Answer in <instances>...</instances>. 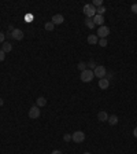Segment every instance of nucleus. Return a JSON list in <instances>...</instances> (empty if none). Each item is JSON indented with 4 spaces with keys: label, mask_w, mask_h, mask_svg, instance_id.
Listing matches in <instances>:
<instances>
[{
    "label": "nucleus",
    "mask_w": 137,
    "mask_h": 154,
    "mask_svg": "<svg viewBox=\"0 0 137 154\" xmlns=\"http://www.w3.org/2000/svg\"><path fill=\"white\" fill-rule=\"evenodd\" d=\"M93 77H95V74H93V70H91V69H86V70H84V72H81V76H80V78H81V81L82 83H89L93 80Z\"/></svg>",
    "instance_id": "f257e3e1"
},
{
    "label": "nucleus",
    "mask_w": 137,
    "mask_h": 154,
    "mask_svg": "<svg viewBox=\"0 0 137 154\" xmlns=\"http://www.w3.org/2000/svg\"><path fill=\"white\" fill-rule=\"evenodd\" d=\"M82 13L86 15V18H93L96 15V8L92 4H85L82 8Z\"/></svg>",
    "instance_id": "f03ea898"
},
{
    "label": "nucleus",
    "mask_w": 137,
    "mask_h": 154,
    "mask_svg": "<svg viewBox=\"0 0 137 154\" xmlns=\"http://www.w3.org/2000/svg\"><path fill=\"white\" fill-rule=\"evenodd\" d=\"M93 74L95 77H99V78H104L106 74H107V69L106 66H102V65H99V66L95 67V70H93Z\"/></svg>",
    "instance_id": "7ed1b4c3"
},
{
    "label": "nucleus",
    "mask_w": 137,
    "mask_h": 154,
    "mask_svg": "<svg viewBox=\"0 0 137 154\" xmlns=\"http://www.w3.org/2000/svg\"><path fill=\"white\" fill-rule=\"evenodd\" d=\"M71 140H73L74 143H82L84 140H85V134H84L82 131H75L71 135Z\"/></svg>",
    "instance_id": "20e7f679"
},
{
    "label": "nucleus",
    "mask_w": 137,
    "mask_h": 154,
    "mask_svg": "<svg viewBox=\"0 0 137 154\" xmlns=\"http://www.w3.org/2000/svg\"><path fill=\"white\" fill-rule=\"evenodd\" d=\"M108 34H110V28L106 26V25H103V26H100V28L98 29V37L106 38Z\"/></svg>",
    "instance_id": "39448f33"
},
{
    "label": "nucleus",
    "mask_w": 137,
    "mask_h": 154,
    "mask_svg": "<svg viewBox=\"0 0 137 154\" xmlns=\"http://www.w3.org/2000/svg\"><path fill=\"white\" fill-rule=\"evenodd\" d=\"M29 117H30V118H33V120H36V118H39V117H40V107L37 105H34V106L30 107Z\"/></svg>",
    "instance_id": "423d86ee"
},
{
    "label": "nucleus",
    "mask_w": 137,
    "mask_h": 154,
    "mask_svg": "<svg viewBox=\"0 0 137 154\" xmlns=\"http://www.w3.org/2000/svg\"><path fill=\"white\" fill-rule=\"evenodd\" d=\"M11 37L14 38V40H22L24 38V32L21 29H14L11 32Z\"/></svg>",
    "instance_id": "0eeeda50"
},
{
    "label": "nucleus",
    "mask_w": 137,
    "mask_h": 154,
    "mask_svg": "<svg viewBox=\"0 0 137 154\" xmlns=\"http://www.w3.org/2000/svg\"><path fill=\"white\" fill-rule=\"evenodd\" d=\"M51 22H52V24L54 25H60V24H63L64 22V17L62 14H55L54 17H52V21H51Z\"/></svg>",
    "instance_id": "6e6552de"
},
{
    "label": "nucleus",
    "mask_w": 137,
    "mask_h": 154,
    "mask_svg": "<svg viewBox=\"0 0 137 154\" xmlns=\"http://www.w3.org/2000/svg\"><path fill=\"white\" fill-rule=\"evenodd\" d=\"M92 19H93V22H95V25H100V26H103V24H104V17H103V15L96 14Z\"/></svg>",
    "instance_id": "1a4fd4ad"
},
{
    "label": "nucleus",
    "mask_w": 137,
    "mask_h": 154,
    "mask_svg": "<svg viewBox=\"0 0 137 154\" xmlns=\"http://www.w3.org/2000/svg\"><path fill=\"white\" fill-rule=\"evenodd\" d=\"M108 85H110V81H108L107 78H100V80H99V87H100L102 90H107Z\"/></svg>",
    "instance_id": "9d476101"
},
{
    "label": "nucleus",
    "mask_w": 137,
    "mask_h": 154,
    "mask_svg": "<svg viewBox=\"0 0 137 154\" xmlns=\"http://www.w3.org/2000/svg\"><path fill=\"white\" fill-rule=\"evenodd\" d=\"M11 50H12V44L8 43V41H4V43H3V47H1V51L7 54V52H11Z\"/></svg>",
    "instance_id": "9b49d317"
},
{
    "label": "nucleus",
    "mask_w": 137,
    "mask_h": 154,
    "mask_svg": "<svg viewBox=\"0 0 137 154\" xmlns=\"http://www.w3.org/2000/svg\"><path fill=\"white\" fill-rule=\"evenodd\" d=\"M98 120H99V121H102V123H103V121H107V120H108V114H107V113H106L104 110L99 111V113H98Z\"/></svg>",
    "instance_id": "f8f14e48"
},
{
    "label": "nucleus",
    "mask_w": 137,
    "mask_h": 154,
    "mask_svg": "<svg viewBox=\"0 0 137 154\" xmlns=\"http://www.w3.org/2000/svg\"><path fill=\"white\" fill-rule=\"evenodd\" d=\"M36 105L39 106V107H43V106L47 105V99H45L44 96H39V98L36 99Z\"/></svg>",
    "instance_id": "ddd939ff"
},
{
    "label": "nucleus",
    "mask_w": 137,
    "mask_h": 154,
    "mask_svg": "<svg viewBox=\"0 0 137 154\" xmlns=\"http://www.w3.org/2000/svg\"><path fill=\"white\" fill-rule=\"evenodd\" d=\"M108 124L110 125H117L118 124V116L115 114H111V116H108Z\"/></svg>",
    "instance_id": "4468645a"
},
{
    "label": "nucleus",
    "mask_w": 137,
    "mask_h": 154,
    "mask_svg": "<svg viewBox=\"0 0 137 154\" xmlns=\"http://www.w3.org/2000/svg\"><path fill=\"white\" fill-rule=\"evenodd\" d=\"M98 41H99V37L96 34H89L88 36V43L89 44H98Z\"/></svg>",
    "instance_id": "2eb2a0df"
},
{
    "label": "nucleus",
    "mask_w": 137,
    "mask_h": 154,
    "mask_svg": "<svg viewBox=\"0 0 137 154\" xmlns=\"http://www.w3.org/2000/svg\"><path fill=\"white\" fill-rule=\"evenodd\" d=\"M85 25H86V28H89V29L95 28V22H93L92 18H86V19H85Z\"/></svg>",
    "instance_id": "dca6fc26"
},
{
    "label": "nucleus",
    "mask_w": 137,
    "mask_h": 154,
    "mask_svg": "<svg viewBox=\"0 0 137 154\" xmlns=\"http://www.w3.org/2000/svg\"><path fill=\"white\" fill-rule=\"evenodd\" d=\"M44 28H45V30H48V32H52L55 29V25L52 24V22H47V24L44 25Z\"/></svg>",
    "instance_id": "f3484780"
},
{
    "label": "nucleus",
    "mask_w": 137,
    "mask_h": 154,
    "mask_svg": "<svg viewBox=\"0 0 137 154\" xmlns=\"http://www.w3.org/2000/svg\"><path fill=\"white\" fill-rule=\"evenodd\" d=\"M98 44L99 46H100V47H107V38H100V40H99L98 41Z\"/></svg>",
    "instance_id": "a211bd4d"
},
{
    "label": "nucleus",
    "mask_w": 137,
    "mask_h": 154,
    "mask_svg": "<svg viewBox=\"0 0 137 154\" xmlns=\"http://www.w3.org/2000/svg\"><path fill=\"white\" fill-rule=\"evenodd\" d=\"M104 13H106V7H104V6H102V7H98V8H96V14L103 15Z\"/></svg>",
    "instance_id": "6ab92c4d"
},
{
    "label": "nucleus",
    "mask_w": 137,
    "mask_h": 154,
    "mask_svg": "<svg viewBox=\"0 0 137 154\" xmlns=\"http://www.w3.org/2000/svg\"><path fill=\"white\" fill-rule=\"evenodd\" d=\"M78 70H80V72H84V70H86V63L80 62L78 63Z\"/></svg>",
    "instance_id": "aec40b11"
},
{
    "label": "nucleus",
    "mask_w": 137,
    "mask_h": 154,
    "mask_svg": "<svg viewBox=\"0 0 137 154\" xmlns=\"http://www.w3.org/2000/svg\"><path fill=\"white\" fill-rule=\"evenodd\" d=\"M92 6H95V7H102V6H103V1H102V0H93Z\"/></svg>",
    "instance_id": "412c9836"
},
{
    "label": "nucleus",
    "mask_w": 137,
    "mask_h": 154,
    "mask_svg": "<svg viewBox=\"0 0 137 154\" xmlns=\"http://www.w3.org/2000/svg\"><path fill=\"white\" fill-rule=\"evenodd\" d=\"M6 41V34L3 33V32H0V43L3 44Z\"/></svg>",
    "instance_id": "4be33fe9"
},
{
    "label": "nucleus",
    "mask_w": 137,
    "mask_h": 154,
    "mask_svg": "<svg viewBox=\"0 0 137 154\" xmlns=\"http://www.w3.org/2000/svg\"><path fill=\"white\" fill-rule=\"evenodd\" d=\"M6 59V52H3L1 50H0V62H3Z\"/></svg>",
    "instance_id": "5701e85b"
},
{
    "label": "nucleus",
    "mask_w": 137,
    "mask_h": 154,
    "mask_svg": "<svg viewBox=\"0 0 137 154\" xmlns=\"http://www.w3.org/2000/svg\"><path fill=\"white\" fill-rule=\"evenodd\" d=\"M63 139H64V142H70V140H71V135L66 134V135L63 136Z\"/></svg>",
    "instance_id": "b1692460"
},
{
    "label": "nucleus",
    "mask_w": 137,
    "mask_h": 154,
    "mask_svg": "<svg viewBox=\"0 0 137 154\" xmlns=\"http://www.w3.org/2000/svg\"><path fill=\"white\" fill-rule=\"evenodd\" d=\"M132 11L134 13V14H137V3H136V4H133V6H132Z\"/></svg>",
    "instance_id": "393cba45"
},
{
    "label": "nucleus",
    "mask_w": 137,
    "mask_h": 154,
    "mask_svg": "<svg viewBox=\"0 0 137 154\" xmlns=\"http://www.w3.org/2000/svg\"><path fill=\"white\" fill-rule=\"evenodd\" d=\"M106 77H107V80L110 81V80L113 78V73H107V74H106Z\"/></svg>",
    "instance_id": "a878e982"
},
{
    "label": "nucleus",
    "mask_w": 137,
    "mask_h": 154,
    "mask_svg": "<svg viewBox=\"0 0 137 154\" xmlns=\"http://www.w3.org/2000/svg\"><path fill=\"white\" fill-rule=\"evenodd\" d=\"M51 154H62V151H60V150H54Z\"/></svg>",
    "instance_id": "bb28decb"
},
{
    "label": "nucleus",
    "mask_w": 137,
    "mask_h": 154,
    "mask_svg": "<svg viewBox=\"0 0 137 154\" xmlns=\"http://www.w3.org/2000/svg\"><path fill=\"white\" fill-rule=\"evenodd\" d=\"M133 135H134V138H137V127H134V130H133Z\"/></svg>",
    "instance_id": "cd10ccee"
},
{
    "label": "nucleus",
    "mask_w": 137,
    "mask_h": 154,
    "mask_svg": "<svg viewBox=\"0 0 137 154\" xmlns=\"http://www.w3.org/2000/svg\"><path fill=\"white\" fill-rule=\"evenodd\" d=\"M88 66H91V67H96V66H95V62H93V61H91V62L88 63Z\"/></svg>",
    "instance_id": "c85d7f7f"
},
{
    "label": "nucleus",
    "mask_w": 137,
    "mask_h": 154,
    "mask_svg": "<svg viewBox=\"0 0 137 154\" xmlns=\"http://www.w3.org/2000/svg\"><path fill=\"white\" fill-rule=\"evenodd\" d=\"M1 105H3V101H1V99H0V106H1Z\"/></svg>",
    "instance_id": "c756f323"
},
{
    "label": "nucleus",
    "mask_w": 137,
    "mask_h": 154,
    "mask_svg": "<svg viewBox=\"0 0 137 154\" xmlns=\"http://www.w3.org/2000/svg\"><path fill=\"white\" fill-rule=\"evenodd\" d=\"M84 154H91V153H88V151H86V153H84Z\"/></svg>",
    "instance_id": "7c9ffc66"
}]
</instances>
